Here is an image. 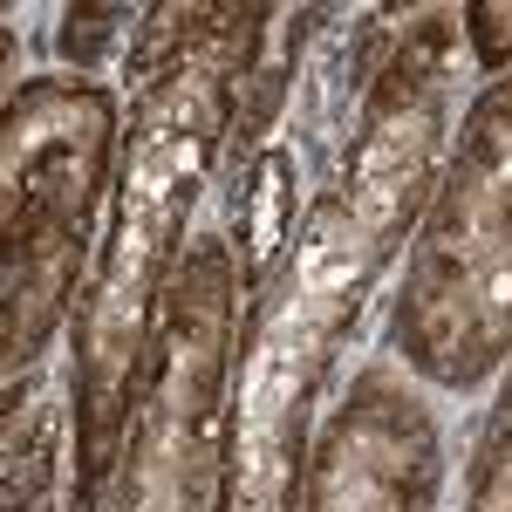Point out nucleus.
<instances>
[{
	"instance_id": "1",
	"label": "nucleus",
	"mask_w": 512,
	"mask_h": 512,
	"mask_svg": "<svg viewBox=\"0 0 512 512\" xmlns=\"http://www.w3.org/2000/svg\"><path fill=\"white\" fill-rule=\"evenodd\" d=\"M458 28L465 21L451 7H417L396 28V48L355 117L335 185L315 198L274 280L246 301V321L233 335L212 512H294V492L308 478L301 451L315 396L355 335L369 287L383 280L390 253L410 239V219H424L437 192Z\"/></svg>"
},
{
	"instance_id": "2",
	"label": "nucleus",
	"mask_w": 512,
	"mask_h": 512,
	"mask_svg": "<svg viewBox=\"0 0 512 512\" xmlns=\"http://www.w3.org/2000/svg\"><path fill=\"white\" fill-rule=\"evenodd\" d=\"M274 7H219V21L144 82L130 137L117 158V205L96 253V274L76 294V492L69 512H103L123 444L137 424V390L151 369L164 294L185 260V219L233 144L239 96L260 69Z\"/></svg>"
},
{
	"instance_id": "3",
	"label": "nucleus",
	"mask_w": 512,
	"mask_h": 512,
	"mask_svg": "<svg viewBox=\"0 0 512 512\" xmlns=\"http://www.w3.org/2000/svg\"><path fill=\"white\" fill-rule=\"evenodd\" d=\"M390 349L437 390L512 362V76L478 89L390 308Z\"/></svg>"
},
{
	"instance_id": "4",
	"label": "nucleus",
	"mask_w": 512,
	"mask_h": 512,
	"mask_svg": "<svg viewBox=\"0 0 512 512\" xmlns=\"http://www.w3.org/2000/svg\"><path fill=\"white\" fill-rule=\"evenodd\" d=\"M117 96L76 76H35L7 89L0 110V185H7V301H0V369L7 417L35 376L48 335L82 294V253L103 185L117 171Z\"/></svg>"
},
{
	"instance_id": "5",
	"label": "nucleus",
	"mask_w": 512,
	"mask_h": 512,
	"mask_svg": "<svg viewBox=\"0 0 512 512\" xmlns=\"http://www.w3.org/2000/svg\"><path fill=\"white\" fill-rule=\"evenodd\" d=\"M233 308L239 260L226 239H192L164 294L151 369L137 390V424L103 512H212L219 437L233 390Z\"/></svg>"
},
{
	"instance_id": "6",
	"label": "nucleus",
	"mask_w": 512,
	"mask_h": 512,
	"mask_svg": "<svg viewBox=\"0 0 512 512\" xmlns=\"http://www.w3.org/2000/svg\"><path fill=\"white\" fill-rule=\"evenodd\" d=\"M444 485V437L431 403L396 376V362L355 369L328 410L301 478V512H431Z\"/></svg>"
},
{
	"instance_id": "7",
	"label": "nucleus",
	"mask_w": 512,
	"mask_h": 512,
	"mask_svg": "<svg viewBox=\"0 0 512 512\" xmlns=\"http://www.w3.org/2000/svg\"><path fill=\"white\" fill-rule=\"evenodd\" d=\"M294 205H301V158L267 144L253 164H239L226 185V212H233V239L239 246V294H260L274 267L294 246Z\"/></svg>"
},
{
	"instance_id": "8",
	"label": "nucleus",
	"mask_w": 512,
	"mask_h": 512,
	"mask_svg": "<svg viewBox=\"0 0 512 512\" xmlns=\"http://www.w3.org/2000/svg\"><path fill=\"white\" fill-rule=\"evenodd\" d=\"M7 512H62V410L35 403L7 417Z\"/></svg>"
},
{
	"instance_id": "9",
	"label": "nucleus",
	"mask_w": 512,
	"mask_h": 512,
	"mask_svg": "<svg viewBox=\"0 0 512 512\" xmlns=\"http://www.w3.org/2000/svg\"><path fill=\"white\" fill-rule=\"evenodd\" d=\"M458 512H512V369L492 410H485V431L472 444V465H465V506Z\"/></svg>"
},
{
	"instance_id": "10",
	"label": "nucleus",
	"mask_w": 512,
	"mask_h": 512,
	"mask_svg": "<svg viewBox=\"0 0 512 512\" xmlns=\"http://www.w3.org/2000/svg\"><path fill=\"white\" fill-rule=\"evenodd\" d=\"M219 21V7H178V0H164V7H144V21H137V35H130V76L137 82H151V76H164L185 48H192L205 28Z\"/></svg>"
},
{
	"instance_id": "11",
	"label": "nucleus",
	"mask_w": 512,
	"mask_h": 512,
	"mask_svg": "<svg viewBox=\"0 0 512 512\" xmlns=\"http://www.w3.org/2000/svg\"><path fill=\"white\" fill-rule=\"evenodd\" d=\"M137 7H123V0H103V7H62V28H55V55L69 62V69H103L110 62V48L123 35H137Z\"/></svg>"
},
{
	"instance_id": "12",
	"label": "nucleus",
	"mask_w": 512,
	"mask_h": 512,
	"mask_svg": "<svg viewBox=\"0 0 512 512\" xmlns=\"http://www.w3.org/2000/svg\"><path fill=\"white\" fill-rule=\"evenodd\" d=\"M458 21H465V35H472L478 69H492V76H499V69L512 62V7H506V0H472Z\"/></svg>"
}]
</instances>
